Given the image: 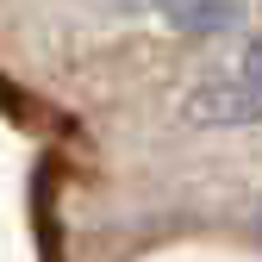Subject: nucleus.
I'll use <instances>...</instances> for the list:
<instances>
[{
    "mask_svg": "<svg viewBox=\"0 0 262 262\" xmlns=\"http://www.w3.org/2000/svg\"><path fill=\"white\" fill-rule=\"evenodd\" d=\"M187 125H262V31L244 44L231 75H206L181 100Z\"/></svg>",
    "mask_w": 262,
    "mask_h": 262,
    "instance_id": "obj_1",
    "label": "nucleus"
},
{
    "mask_svg": "<svg viewBox=\"0 0 262 262\" xmlns=\"http://www.w3.org/2000/svg\"><path fill=\"white\" fill-rule=\"evenodd\" d=\"M156 13L187 38H212V31H231L250 13V0H156Z\"/></svg>",
    "mask_w": 262,
    "mask_h": 262,
    "instance_id": "obj_2",
    "label": "nucleus"
},
{
    "mask_svg": "<svg viewBox=\"0 0 262 262\" xmlns=\"http://www.w3.org/2000/svg\"><path fill=\"white\" fill-rule=\"evenodd\" d=\"M113 7H138V13H144V7H156V0H113Z\"/></svg>",
    "mask_w": 262,
    "mask_h": 262,
    "instance_id": "obj_3",
    "label": "nucleus"
}]
</instances>
